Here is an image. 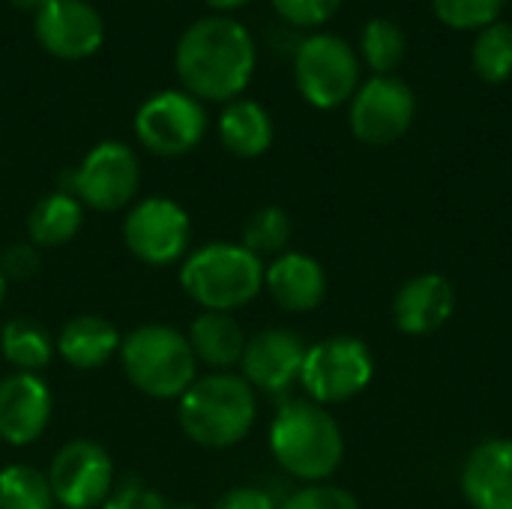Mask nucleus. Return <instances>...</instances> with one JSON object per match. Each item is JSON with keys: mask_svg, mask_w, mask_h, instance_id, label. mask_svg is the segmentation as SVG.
Masks as SVG:
<instances>
[{"mask_svg": "<svg viewBox=\"0 0 512 509\" xmlns=\"http://www.w3.org/2000/svg\"><path fill=\"white\" fill-rule=\"evenodd\" d=\"M255 39L228 15L198 18L174 48V69L186 93L201 102H234L255 75Z\"/></svg>", "mask_w": 512, "mask_h": 509, "instance_id": "1", "label": "nucleus"}, {"mask_svg": "<svg viewBox=\"0 0 512 509\" xmlns=\"http://www.w3.org/2000/svg\"><path fill=\"white\" fill-rule=\"evenodd\" d=\"M270 453L288 477L306 486L327 483L345 459V435L324 405L294 399L270 423Z\"/></svg>", "mask_w": 512, "mask_h": 509, "instance_id": "2", "label": "nucleus"}, {"mask_svg": "<svg viewBox=\"0 0 512 509\" xmlns=\"http://www.w3.org/2000/svg\"><path fill=\"white\" fill-rule=\"evenodd\" d=\"M183 435L204 450H228L246 441L258 420V393L237 372H210L180 396Z\"/></svg>", "mask_w": 512, "mask_h": 509, "instance_id": "3", "label": "nucleus"}, {"mask_svg": "<svg viewBox=\"0 0 512 509\" xmlns=\"http://www.w3.org/2000/svg\"><path fill=\"white\" fill-rule=\"evenodd\" d=\"M180 288L204 312H237L264 291V261L243 243H204L180 261Z\"/></svg>", "mask_w": 512, "mask_h": 509, "instance_id": "4", "label": "nucleus"}, {"mask_svg": "<svg viewBox=\"0 0 512 509\" xmlns=\"http://www.w3.org/2000/svg\"><path fill=\"white\" fill-rule=\"evenodd\" d=\"M120 366L129 384L150 399H180L198 378V360L186 333L168 324H141L120 342Z\"/></svg>", "mask_w": 512, "mask_h": 509, "instance_id": "5", "label": "nucleus"}, {"mask_svg": "<svg viewBox=\"0 0 512 509\" xmlns=\"http://www.w3.org/2000/svg\"><path fill=\"white\" fill-rule=\"evenodd\" d=\"M375 378V357L363 339L330 336L309 345L300 384L315 405H342L360 396Z\"/></svg>", "mask_w": 512, "mask_h": 509, "instance_id": "6", "label": "nucleus"}, {"mask_svg": "<svg viewBox=\"0 0 512 509\" xmlns=\"http://www.w3.org/2000/svg\"><path fill=\"white\" fill-rule=\"evenodd\" d=\"M294 81L300 96L321 111L345 105L360 87V60L336 33H312L297 45Z\"/></svg>", "mask_w": 512, "mask_h": 509, "instance_id": "7", "label": "nucleus"}, {"mask_svg": "<svg viewBox=\"0 0 512 509\" xmlns=\"http://www.w3.org/2000/svg\"><path fill=\"white\" fill-rule=\"evenodd\" d=\"M138 186L141 162L135 150L123 141H102L69 174V186L63 192H72L90 210L117 213L135 201Z\"/></svg>", "mask_w": 512, "mask_h": 509, "instance_id": "8", "label": "nucleus"}, {"mask_svg": "<svg viewBox=\"0 0 512 509\" xmlns=\"http://www.w3.org/2000/svg\"><path fill=\"white\" fill-rule=\"evenodd\" d=\"M123 243L141 264H177L192 252V219L174 198L150 195L126 213Z\"/></svg>", "mask_w": 512, "mask_h": 509, "instance_id": "9", "label": "nucleus"}, {"mask_svg": "<svg viewBox=\"0 0 512 509\" xmlns=\"http://www.w3.org/2000/svg\"><path fill=\"white\" fill-rule=\"evenodd\" d=\"M135 138L153 156H186L207 135V111L201 99L186 90H162L153 93L135 111Z\"/></svg>", "mask_w": 512, "mask_h": 509, "instance_id": "10", "label": "nucleus"}, {"mask_svg": "<svg viewBox=\"0 0 512 509\" xmlns=\"http://www.w3.org/2000/svg\"><path fill=\"white\" fill-rule=\"evenodd\" d=\"M48 486L54 504L63 509L102 507L114 492V462L108 450L90 438L66 441L48 465Z\"/></svg>", "mask_w": 512, "mask_h": 509, "instance_id": "11", "label": "nucleus"}, {"mask_svg": "<svg viewBox=\"0 0 512 509\" xmlns=\"http://www.w3.org/2000/svg\"><path fill=\"white\" fill-rule=\"evenodd\" d=\"M417 117V96L396 75H375L351 96L348 123L360 144L387 147L399 141Z\"/></svg>", "mask_w": 512, "mask_h": 509, "instance_id": "12", "label": "nucleus"}, {"mask_svg": "<svg viewBox=\"0 0 512 509\" xmlns=\"http://www.w3.org/2000/svg\"><path fill=\"white\" fill-rule=\"evenodd\" d=\"M33 33L42 51L57 60H84L105 39L102 15L87 0H48L33 15Z\"/></svg>", "mask_w": 512, "mask_h": 509, "instance_id": "13", "label": "nucleus"}, {"mask_svg": "<svg viewBox=\"0 0 512 509\" xmlns=\"http://www.w3.org/2000/svg\"><path fill=\"white\" fill-rule=\"evenodd\" d=\"M306 351H309V345L294 330H285V327L261 330L246 342V351L240 360V375L252 384L255 393L258 390L261 393H285L291 384L300 381Z\"/></svg>", "mask_w": 512, "mask_h": 509, "instance_id": "14", "label": "nucleus"}, {"mask_svg": "<svg viewBox=\"0 0 512 509\" xmlns=\"http://www.w3.org/2000/svg\"><path fill=\"white\" fill-rule=\"evenodd\" d=\"M51 390L39 375L12 372L0 381V441L27 447L42 438L51 423Z\"/></svg>", "mask_w": 512, "mask_h": 509, "instance_id": "15", "label": "nucleus"}, {"mask_svg": "<svg viewBox=\"0 0 512 509\" xmlns=\"http://www.w3.org/2000/svg\"><path fill=\"white\" fill-rule=\"evenodd\" d=\"M462 495L471 509H512V441L489 438L462 468Z\"/></svg>", "mask_w": 512, "mask_h": 509, "instance_id": "16", "label": "nucleus"}, {"mask_svg": "<svg viewBox=\"0 0 512 509\" xmlns=\"http://www.w3.org/2000/svg\"><path fill=\"white\" fill-rule=\"evenodd\" d=\"M456 309V291L441 273H420L408 279L393 300V321L405 336H432Z\"/></svg>", "mask_w": 512, "mask_h": 509, "instance_id": "17", "label": "nucleus"}, {"mask_svg": "<svg viewBox=\"0 0 512 509\" xmlns=\"http://www.w3.org/2000/svg\"><path fill=\"white\" fill-rule=\"evenodd\" d=\"M264 288L285 312H312L327 297V273L321 261L306 252H282L264 267Z\"/></svg>", "mask_w": 512, "mask_h": 509, "instance_id": "18", "label": "nucleus"}, {"mask_svg": "<svg viewBox=\"0 0 512 509\" xmlns=\"http://www.w3.org/2000/svg\"><path fill=\"white\" fill-rule=\"evenodd\" d=\"M120 342H123V336L108 318L75 315L60 327L54 348L63 357V363L87 372V369H99V366L111 363L120 354Z\"/></svg>", "mask_w": 512, "mask_h": 509, "instance_id": "19", "label": "nucleus"}, {"mask_svg": "<svg viewBox=\"0 0 512 509\" xmlns=\"http://www.w3.org/2000/svg\"><path fill=\"white\" fill-rule=\"evenodd\" d=\"M192 354L213 372H234L246 351V333L231 312H198L186 330Z\"/></svg>", "mask_w": 512, "mask_h": 509, "instance_id": "20", "label": "nucleus"}, {"mask_svg": "<svg viewBox=\"0 0 512 509\" xmlns=\"http://www.w3.org/2000/svg\"><path fill=\"white\" fill-rule=\"evenodd\" d=\"M219 141L240 159H258L273 144V120L264 105L252 99H234L219 114Z\"/></svg>", "mask_w": 512, "mask_h": 509, "instance_id": "21", "label": "nucleus"}, {"mask_svg": "<svg viewBox=\"0 0 512 509\" xmlns=\"http://www.w3.org/2000/svg\"><path fill=\"white\" fill-rule=\"evenodd\" d=\"M84 225V204L72 192H51L39 198L27 216V237L39 249L66 246Z\"/></svg>", "mask_w": 512, "mask_h": 509, "instance_id": "22", "label": "nucleus"}, {"mask_svg": "<svg viewBox=\"0 0 512 509\" xmlns=\"http://www.w3.org/2000/svg\"><path fill=\"white\" fill-rule=\"evenodd\" d=\"M57 354L51 333L33 318H9L0 330V357L15 372L39 375Z\"/></svg>", "mask_w": 512, "mask_h": 509, "instance_id": "23", "label": "nucleus"}, {"mask_svg": "<svg viewBox=\"0 0 512 509\" xmlns=\"http://www.w3.org/2000/svg\"><path fill=\"white\" fill-rule=\"evenodd\" d=\"M471 66L486 84H504L512 78V24L495 21L483 27L471 45Z\"/></svg>", "mask_w": 512, "mask_h": 509, "instance_id": "24", "label": "nucleus"}, {"mask_svg": "<svg viewBox=\"0 0 512 509\" xmlns=\"http://www.w3.org/2000/svg\"><path fill=\"white\" fill-rule=\"evenodd\" d=\"M0 509H54L48 474L21 462L0 468Z\"/></svg>", "mask_w": 512, "mask_h": 509, "instance_id": "25", "label": "nucleus"}, {"mask_svg": "<svg viewBox=\"0 0 512 509\" xmlns=\"http://www.w3.org/2000/svg\"><path fill=\"white\" fill-rule=\"evenodd\" d=\"M291 234H294L291 216H288L282 207L267 204V207H258V210L246 219V225H243V240H240V243H243L252 255H258V258H264V255H276V258H279V255L288 249Z\"/></svg>", "mask_w": 512, "mask_h": 509, "instance_id": "26", "label": "nucleus"}, {"mask_svg": "<svg viewBox=\"0 0 512 509\" xmlns=\"http://www.w3.org/2000/svg\"><path fill=\"white\" fill-rule=\"evenodd\" d=\"M360 48H363V60L372 66L375 75H393L399 69V63L405 60L408 39H405V30L396 21L372 18L363 27Z\"/></svg>", "mask_w": 512, "mask_h": 509, "instance_id": "27", "label": "nucleus"}, {"mask_svg": "<svg viewBox=\"0 0 512 509\" xmlns=\"http://www.w3.org/2000/svg\"><path fill=\"white\" fill-rule=\"evenodd\" d=\"M432 9L453 30H483L498 21L504 0H432Z\"/></svg>", "mask_w": 512, "mask_h": 509, "instance_id": "28", "label": "nucleus"}, {"mask_svg": "<svg viewBox=\"0 0 512 509\" xmlns=\"http://www.w3.org/2000/svg\"><path fill=\"white\" fill-rule=\"evenodd\" d=\"M279 509H363L357 504V498L339 486H330V483H312V486H303L297 492H291Z\"/></svg>", "mask_w": 512, "mask_h": 509, "instance_id": "29", "label": "nucleus"}, {"mask_svg": "<svg viewBox=\"0 0 512 509\" xmlns=\"http://www.w3.org/2000/svg\"><path fill=\"white\" fill-rule=\"evenodd\" d=\"M273 9L297 27H318L324 21H330L345 0H270Z\"/></svg>", "mask_w": 512, "mask_h": 509, "instance_id": "30", "label": "nucleus"}, {"mask_svg": "<svg viewBox=\"0 0 512 509\" xmlns=\"http://www.w3.org/2000/svg\"><path fill=\"white\" fill-rule=\"evenodd\" d=\"M42 267L39 246L30 240H15L0 252V273L6 282H30Z\"/></svg>", "mask_w": 512, "mask_h": 509, "instance_id": "31", "label": "nucleus"}, {"mask_svg": "<svg viewBox=\"0 0 512 509\" xmlns=\"http://www.w3.org/2000/svg\"><path fill=\"white\" fill-rule=\"evenodd\" d=\"M99 509H168L159 492L141 486V483H126L117 492L108 495V501Z\"/></svg>", "mask_w": 512, "mask_h": 509, "instance_id": "32", "label": "nucleus"}, {"mask_svg": "<svg viewBox=\"0 0 512 509\" xmlns=\"http://www.w3.org/2000/svg\"><path fill=\"white\" fill-rule=\"evenodd\" d=\"M213 509H279L270 492L258 489V486H237L228 489Z\"/></svg>", "mask_w": 512, "mask_h": 509, "instance_id": "33", "label": "nucleus"}, {"mask_svg": "<svg viewBox=\"0 0 512 509\" xmlns=\"http://www.w3.org/2000/svg\"><path fill=\"white\" fill-rule=\"evenodd\" d=\"M210 9H216V12H231V9H240V6H246L249 0H204Z\"/></svg>", "mask_w": 512, "mask_h": 509, "instance_id": "34", "label": "nucleus"}, {"mask_svg": "<svg viewBox=\"0 0 512 509\" xmlns=\"http://www.w3.org/2000/svg\"><path fill=\"white\" fill-rule=\"evenodd\" d=\"M9 3H12L15 9H24V12H33V15H36L48 0H9Z\"/></svg>", "mask_w": 512, "mask_h": 509, "instance_id": "35", "label": "nucleus"}, {"mask_svg": "<svg viewBox=\"0 0 512 509\" xmlns=\"http://www.w3.org/2000/svg\"><path fill=\"white\" fill-rule=\"evenodd\" d=\"M6 288H9V282H6L3 273H0V306H3V300H6Z\"/></svg>", "mask_w": 512, "mask_h": 509, "instance_id": "36", "label": "nucleus"}, {"mask_svg": "<svg viewBox=\"0 0 512 509\" xmlns=\"http://www.w3.org/2000/svg\"><path fill=\"white\" fill-rule=\"evenodd\" d=\"M168 509H201V507H195V504H177V507H168Z\"/></svg>", "mask_w": 512, "mask_h": 509, "instance_id": "37", "label": "nucleus"}]
</instances>
